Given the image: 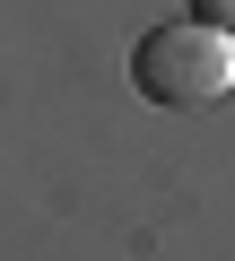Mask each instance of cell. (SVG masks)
Masks as SVG:
<instances>
[{
  "instance_id": "cell-2",
  "label": "cell",
  "mask_w": 235,
  "mask_h": 261,
  "mask_svg": "<svg viewBox=\"0 0 235 261\" xmlns=\"http://www.w3.org/2000/svg\"><path fill=\"white\" fill-rule=\"evenodd\" d=\"M192 18H200L209 35H226V44H235V0H192Z\"/></svg>"
},
{
  "instance_id": "cell-1",
  "label": "cell",
  "mask_w": 235,
  "mask_h": 261,
  "mask_svg": "<svg viewBox=\"0 0 235 261\" xmlns=\"http://www.w3.org/2000/svg\"><path fill=\"white\" fill-rule=\"evenodd\" d=\"M131 87L166 113H192V105H218L235 87V44L209 35L200 18H166L131 44Z\"/></svg>"
}]
</instances>
